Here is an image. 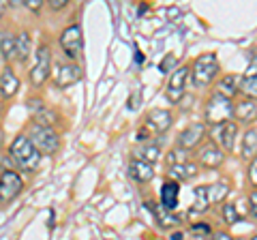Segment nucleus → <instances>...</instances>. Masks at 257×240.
I'll list each match as a JSON object with an SVG mask.
<instances>
[{
    "instance_id": "nucleus-38",
    "label": "nucleus",
    "mask_w": 257,
    "mask_h": 240,
    "mask_svg": "<svg viewBox=\"0 0 257 240\" xmlns=\"http://www.w3.org/2000/svg\"><path fill=\"white\" fill-rule=\"evenodd\" d=\"M212 240H231V236L225 234V231H216V234L212 236Z\"/></svg>"
},
{
    "instance_id": "nucleus-10",
    "label": "nucleus",
    "mask_w": 257,
    "mask_h": 240,
    "mask_svg": "<svg viewBox=\"0 0 257 240\" xmlns=\"http://www.w3.org/2000/svg\"><path fill=\"white\" fill-rule=\"evenodd\" d=\"M82 79V69L77 65H58V69L54 71V84L58 88L73 86Z\"/></svg>"
},
{
    "instance_id": "nucleus-31",
    "label": "nucleus",
    "mask_w": 257,
    "mask_h": 240,
    "mask_svg": "<svg viewBox=\"0 0 257 240\" xmlns=\"http://www.w3.org/2000/svg\"><path fill=\"white\" fill-rule=\"evenodd\" d=\"M244 77H257V56H253V58L248 60V67L244 71Z\"/></svg>"
},
{
    "instance_id": "nucleus-16",
    "label": "nucleus",
    "mask_w": 257,
    "mask_h": 240,
    "mask_svg": "<svg viewBox=\"0 0 257 240\" xmlns=\"http://www.w3.org/2000/svg\"><path fill=\"white\" fill-rule=\"evenodd\" d=\"M161 204H163L165 210H174L176 204H178V185L174 180L165 182L161 187Z\"/></svg>"
},
{
    "instance_id": "nucleus-11",
    "label": "nucleus",
    "mask_w": 257,
    "mask_h": 240,
    "mask_svg": "<svg viewBox=\"0 0 257 240\" xmlns=\"http://www.w3.org/2000/svg\"><path fill=\"white\" fill-rule=\"evenodd\" d=\"M204 133H206V127L202 123H195V125H191L187 127L180 135H178V146L182 150H191V148H195L199 142L204 140Z\"/></svg>"
},
{
    "instance_id": "nucleus-5",
    "label": "nucleus",
    "mask_w": 257,
    "mask_h": 240,
    "mask_svg": "<svg viewBox=\"0 0 257 240\" xmlns=\"http://www.w3.org/2000/svg\"><path fill=\"white\" fill-rule=\"evenodd\" d=\"M50 69H52V52L47 45H41L37 50V62L30 71V79L35 86H41L47 77H50Z\"/></svg>"
},
{
    "instance_id": "nucleus-24",
    "label": "nucleus",
    "mask_w": 257,
    "mask_h": 240,
    "mask_svg": "<svg viewBox=\"0 0 257 240\" xmlns=\"http://www.w3.org/2000/svg\"><path fill=\"white\" fill-rule=\"evenodd\" d=\"M227 193H229V187L225 182H214V185L208 187V199H210V204H221L227 197Z\"/></svg>"
},
{
    "instance_id": "nucleus-33",
    "label": "nucleus",
    "mask_w": 257,
    "mask_h": 240,
    "mask_svg": "<svg viewBox=\"0 0 257 240\" xmlns=\"http://www.w3.org/2000/svg\"><path fill=\"white\" fill-rule=\"evenodd\" d=\"M248 180H251L253 185L257 187V157L251 161V167H248Z\"/></svg>"
},
{
    "instance_id": "nucleus-8",
    "label": "nucleus",
    "mask_w": 257,
    "mask_h": 240,
    "mask_svg": "<svg viewBox=\"0 0 257 240\" xmlns=\"http://www.w3.org/2000/svg\"><path fill=\"white\" fill-rule=\"evenodd\" d=\"M28 109H30V114H32V120H35L37 125H41V127H50V129H52V125L58 123V116H56V111H52L43 101H39V99H32L28 103Z\"/></svg>"
},
{
    "instance_id": "nucleus-27",
    "label": "nucleus",
    "mask_w": 257,
    "mask_h": 240,
    "mask_svg": "<svg viewBox=\"0 0 257 240\" xmlns=\"http://www.w3.org/2000/svg\"><path fill=\"white\" fill-rule=\"evenodd\" d=\"M28 56H30V37L26 33H20L18 35V58L26 60Z\"/></svg>"
},
{
    "instance_id": "nucleus-37",
    "label": "nucleus",
    "mask_w": 257,
    "mask_h": 240,
    "mask_svg": "<svg viewBox=\"0 0 257 240\" xmlns=\"http://www.w3.org/2000/svg\"><path fill=\"white\" fill-rule=\"evenodd\" d=\"M248 204H251V214H253V217H257V193H251V197H248Z\"/></svg>"
},
{
    "instance_id": "nucleus-2",
    "label": "nucleus",
    "mask_w": 257,
    "mask_h": 240,
    "mask_svg": "<svg viewBox=\"0 0 257 240\" xmlns=\"http://www.w3.org/2000/svg\"><path fill=\"white\" fill-rule=\"evenodd\" d=\"M234 111L236 107L231 105V99L223 97V94H214L206 105V123H210L212 127H221L225 123H229Z\"/></svg>"
},
{
    "instance_id": "nucleus-30",
    "label": "nucleus",
    "mask_w": 257,
    "mask_h": 240,
    "mask_svg": "<svg viewBox=\"0 0 257 240\" xmlns=\"http://www.w3.org/2000/svg\"><path fill=\"white\" fill-rule=\"evenodd\" d=\"M174 65H176V56H174V54H167L165 60L159 65V71H161V73H170V69H172Z\"/></svg>"
},
{
    "instance_id": "nucleus-12",
    "label": "nucleus",
    "mask_w": 257,
    "mask_h": 240,
    "mask_svg": "<svg viewBox=\"0 0 257 240\" xmlns=\"http://www.w3.org/2000/svg\"><path fill=\"white\" fill-rule=\"evenodd\" d=\"M238 133V125L236 123H225L221 127H212V138H216V142L221 144V148L231 150L234 148V138Z\"/></svg>"
},
{
    "instance_id": "nucleus-17",
    "label": "nucleus",
    "mask_w": 257,
    "mask_h": 240,
    "mask_svg": "<svg viewBox=\"0 0 257 240\" xmlns=\"http://www.w3.org/2000/svg\"><path fill=\"white\" fill-rule=\"evenodd\" d=\"M234 116L240 120V123H253V120L257 118V103H255L253 99L240 101L238 105H236Z\"/></svg>"
},
{
    "instance_id": "nucleus-6",
    "label": "nucleus",
    "mask_w": 257,
    "mask_h": 240,
    "mask_svg": "<svg viewBox=\"0 0 257 240\" xmlns=\"http://www.w3.org/2000/svg\"><path fill=\"white\" fill-rule=\"evenodd\" d=\"M60 47L69 58H77L82 54V28L79 26L64 28L60 35Z\"/></svg>"
},
{
    "instance_id": "nucleus-32",
    "label": "nucleus",
    "mask_w": 257,
    "mask_h": 240,
    "mask_svg": "<svg viewBox=\"0 0 257 240\" xmlns=\"http://www.w3.org/2000/svg\"><path fill=\"white\" fill-rule=\"evenodd\" d=\"M191 231L193 234H197V236H204V234L210 231V227H208V223H195V225L191 227Z\"/></svg>"
},
{
    "instance_id": "nucleus-3",
    "label": "nucleus",
    "mask_w": 257,
    "mask_h": 240,
    "mask_svg": "<svg viewBox=\"0 0 257 240\" xmlns=\"http://www.w3.org/2000/svg\"><path fill=\"white\" fill-rule=\"evenodd\" d=\"M219 73V60L214 54H204L193 62V84L195 86H208Z\"/></svg>"
},
{
    "instance_id": "nucleus-28",
    "label": "nucleus",
    "mask_w": 257,
    "mask_h": 240,
    "mask_svg": "<svg viewBox=\"0 0 257 240\" xmlns=\"http://www.w3.org/2000/svg\"><path fill=\"white\" fill-rule=\"evenodd\" d=\"M223 219L227 225H234V223L240 221V212H238V208L234 204H225L223 206Z\"/></svg>"
},
{
    "instance_id": "nucleus-21",
    "label": "nucleus",
    "mask_w": 257,
    "mask_h": 240,
    "mask_svg": "<svg viewBox=\"0 0 257 240\" xmlns=\"http://www.w3.org/2000/svg\"><path fill=\"white\" fill-rule=\"evenodd\" d=\"M242 157L246 159H255L257 157V129H248L244 133L242 140Z\"/></svg>"
},
{
    "instance_id": "nucleus-35",
    "label": "nucleus",
    "mask_w": 257,
    "mask_h": 240,
    "mask_svg": "<svg viewBox=\"0 0 257 240\" xmlns=\"http://www.w3.org/2000/svg\"><path fill=\"white\" fill-rule=\"evenodd\" d=\"M140 97H142V92L138 90L131 99H128V107H131V109H138V107H140Z\"/></svg>"
},
{
    "instance_id": "nucleus-7",
    "label": "nucleus",
    "mask_w": 257,
    "mask_h": 240,
    "mask_svg": "<svg viewBox=\"0 0 257 240\" xmlns=\"http://www.w3.org/2000/svg\"><path fill=\"white\" fill-rule=\"evenodd\" d=\"M22 187H24V180H22L20 174H15L11 170L3 172V178H0V197H3V204L18 197Z\"/></svg>"
},
{
    "instance_id": "nucleus-39",
    "label": "nucleus",
    "mask_w": 257,
    "mask_h": 240,
    "mask_svg": "<svg viewBox=\"0 0 257 240\" xmlns=\"http://www.w3.org/2000/svg\"><path fill=\"white\" fill-rule=\"evenodd\" d=\"M7 170H11V159H9V155L3 157V172H7Z\"/></svg>"
},
{
    "instance_id": "nucleus-9",
    "label": "nucleus",
    "mask_w": 257,
    "mask_h": 240,
    "mask_svg": "<svg viewBox=\"0 0 257 240\" xmlns=\"http://www.w3.org/2000/svg\"><path fill=\"white\" fill-rule=\"evenodd\" d=\"M187 75H189V69L187 67H180L174 71V75L170 77V84H167V90H165V97L170 99L172 103H178L184 94V84H187Z\"/></svg>"
},
{
    "instance_id": "nucleus-19",
    "label": "nucleus",
    "mask_w": 257,
    "mask_h": 240,
    "mask_svg": "<svg viewBox=\"0 0 257 240\" xmlns=\"http://www.w3.org/2000/svg\"><path fill=\"white\" fill-rule=\"evenodd\" d=\"M240 86H242V82H240L236 75H225L221 82H219V94L231 99V97H234V94L240 90Z\"/></svg>"
},
{
    "instance_id": "nucleus-14",
    "label": "nucleus",
    "mask_w": 257,
    "mask_h": 240,
    "mask_svg": "<svg viewBox=\"0 0 257 240\" xmlns=\"http://www.w3.org/2000/svg\"><path fill=\"white\" fill-rule=\"evenodd\" d=\"M128 176H131L135 182H148V180H152L155 172H152L150 163L142 161V159H133V161L128 163Z\"/></svg>"
},
{
    "instance_id": "nucleus-34",
    "label": "nucleus",
    "mask_w": 257,
    "mask_h": 240,
    "mask_svg": "<svg viewBox=\"0 0 257 240\" xmlns=\"http://www.w3.org/2000/svg\"><path fill=\"white\" fill-rule=\"evenodd\" d=\"M47 3H50V9L58 11V9H64V7H67L69 0H47Z\"/></svg>"
},
{
    "instance_id": "nucleus-20",
    "label": "nucleus",
    "mask_w": 257,
    "mask_h": 240,
    "mask_svg": "<svg viewBox=\"0 0 257 240\" xmlns=\"http://www.w3.org/2000/svg\"><path fill=\"white\" fill-rule=\"evenodd\" d=\"M170 174L174 176L176 180L187 182V180H191L193 176L197 174V165H195V163H180V165H174V167H170Z\"/></svg>"
},
{
    "instance_id": "nucleus-23",
    "label": "nucleus",
    "mask_w": 257,
    "mask_h": 240,
    "mask_svg": "<svg viewBox=\"0 0 257 240\" xmlns=\"http://www.w3.org/2000/svg\"><path fill=\"white\" fill-rule=\"evenodd\" d=\"M0 45H3V58H13L18 56V37H13L9 33H3V39H0Z\"/></svg>"
},
{
    "instance_id": "nucleus-40",
    "label": "nucleus",
    "mask_w": 257,
    "mask_h": 240,
    "mask_svg": "<svg viewBox=\"0 0 257 240\" xmlns=\"http://www.w3.org/2000/svg\"><path fill=\"white\" fill-rule=\"evenodd\" d=\"M172 240H182V231H180V234H178V231H176V234L172 236Z\"/></svg>"
},
{
    "instance_id": "nucleus-36",
    "label": "nucleus",
    "mask_w": 257,
    "mask_h": 240,
    "mask_svg": "<svg viewBox=\"0 0 257 240\" xmlns=\"http://www.w3.org/2000/svg\"><path fill=\"white\" fill-rule=\"evenodd\" d=\"M26 7L32 9V11H39L43 7V0H26Z\"/></svg>"
},
{
    "instance_id": "nucleus-15",
    "label": "nucleus",
    "mask_w": 257,
    "mask_h": 240,
    "mask_svg": "<svg viewBox=\"0 0 257 240\" xmlns=\"http://www.w3.org/2000/svg\"><path fill=\"white\" fill-rule=\"evenodd\" d=\"M197 157H199V163L206 165V167H219V165L223 163V159H225L223 150H221L219 146H214V144H210V146L202 148Z\"/></svg>"
},
{
    "instance_id": "nucleus-13",
    "label": "nucleus",
    "mask_w": 257,
    "mask_h": 240,
    "mask_svg": "<svg viewBox=\"0 0 257 240\" xmlns=\"http://www.w3.org/2000/svg\"><path fill=\"white\" fill-rule=\"evenodd\" d=\"M148 129L157 131V133H163L172 127V114L167 109H152L148 114Z\"/></svg>"
},
{
    "instance_id": "nucleus-41",
    "label": "nucleus",
    "mask_w": 257,
    "mask_h": 240,
    "mask_svg": "<svg viewBox=\"0 0 257 240\" xmlns=\"http://www.w3.org/2000/svg\"><path fill=\"white\" fill-rule=\"evenodd\" d=\"M251 240H257V236H253V238H251Z\"/></svg>"
},
{
    "instance_id": "nucleus-18",
    "label": "nucleus",
    "mask_w": 257,
    "mask_h": 240,
    "mask_svg": "<svg viewBox=\"0 0 257 240\" xmlns=\"http://www.w3.org/2000/svg\"><path fill=\"white\" fill-rule=\"evenodd\" d=\"M0 86H3V97L11 99L20 88V79L15 77V73L11 69H3V75H0Z\"/></svg>"
},
{
    "instance_id": "nucleus-22",
    "label": "nucleus",
    "mask_w": 257,
    "mask_h": 240,
    "mask_svg": "<svg viewBox=\"0 0 257 240\" xmlns=\"http://www.w3.org/2000/svg\"><path fill=\"white\" fill-rule=\"evenodd\" d=\"M210 199H208V187H197L195 189V202L191 206V214H202L208 210Z\"/></svg>"
},
{
    "instance_id": "nucleus-29",
    "label": "nucleus",
    "mask_w": 257,
    "mask_h": 240,
    "mask_svg": "<svg viewBox=\"0 0 257 240\" xmlns=\"http://www.w3.org/2000/svg\"><path fill=\"white\" fill-rule=\"evenodd\" d=\"M240 90H242L248 99H257V77H244Z\"/></svg>"
},
{
    "instance_id": "nucleus-25",
    "label": "nucleus",
    "mask_w": 257,
    "mask_h": 240,
    "mask_svg": "<svg viewBox=\"0 0 257 240\" xmlns=\"http://www.w3.org/2000/svg\"><path fill=\"white\" fill-rule=\"evenodd\" d=\"M161 157V150H159V144H144V146L138 150V159H142V161H146V163H155L157 159Z\"/></svg>"
},
{
    "instance_id": "nucleus-4",
    "label": "nucleus",
    "mask_w": 257,
    "mask_h": 240,
    "mask_svg": "<svg viewBox=\"0 0 257 240\" xmlns=\"http://www.w3.org/2000/svg\"><path fill=\"white\" fill-rule=\"evenodd\" d=\"M30 140L39 148V153L41 155H54V153H58V148H60L58 135H56V131L50 129V127L35 125L32 127V131H30Z\"/></svg>"
},
{
    "instance_id": "nucleus-1",
    "label": "nucleus",
    "mask_w": 257,
    "mask_h": 240,
    "mask_svg": "<svg viewBox=\"0 0 257 240\" xmlns=\"http://www.w3.org/2000/svg\"><path fill=\"white\" fill-rule=\"evenodd\" d=\"M11 157H13V161L18 163L24 172L37 170L39 163H41V153H39V148L32 144L30 138H26V135H20V138L13 140V144H11Z\"/></svg>"
},
{
    "instance_id": "nucleus-26",
    "label": "nucleus",
    "mask_w": 257,
    "mask_h": 240,
    "mask_svg": "<svg viewBox=\"0 0 257 240\" xmlns=\"http://www.w3.org/2000/svg\"><path fill=\"white\" fill-rule=\"evenodd\" d=\"M148 206H150V210L155 212V217H157V221H159V225L172 227V225H176V223H178V219L172 217L170 210H165V208H159V206H155V204H148Z\"/></svg>"
}]
</instances>
